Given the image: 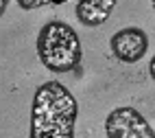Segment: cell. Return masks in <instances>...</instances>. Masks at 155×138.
I'll use <instances>...</instances> for the list:
<instances>
[{
  "mask_svg": "<svg viewBox=\"0 0 155 138\" xmlns=\"http://www.w3.org/2000/svg\"><path fill=\"white\" fill-rule=\"evenodd\" d=\"M79 103L61 81L39 83L28 119V138H74Z\"/></svg>",
  "mask_w": 155,
  "mask_h": 138,
  "instance_id": "cell-1",
  "label": "cell"
},
{
  "mask_svg": "<svg viewBox=\"0 0 155 138\" xmlns=\"http://www.w3.org/2000/svg\"><path fill=\"white\" fill-rule=\"evenodd\" d=\"M35 50L42 66L55 75L77 70L83 59V46H81L79 33L61 20H50L39 29Z\"/></svg>",
  "mask_w": 155,
  "mask_h": 138,
  "instance_id": "cell-2",
  "label": "cell"
},
{
  "mask_svg": "<svg viewBox=\"0 0 155 138\" xmlns=\"http://www.w3.org/2000/svg\"><path fill=\"white\" fill-rule=\"evenodd\" d=\"M105 134L107 138H155L151 123L131 105L114 108L107 114Z\"/></svg>",
  "mask_w": 155,
  "mask_h": 138,
  "instance_id": "cell-3",
  "label": "cell"
},
{
  "mask_svg": "<svg viewBox=\"0 0 155 138\" xmlns=\"http://www.w3.org/2000/svg\"><path fill=\"white\" fill-rule=\"evenodd\" d=\"M111 55L122 64H138L149 50V35L140 26H125L109 37Z\"/></svg>",
  "mask_w": 155,
  "mask_h": 138,
  "instance_id": "cell-4",
  "label": "cell"
},
{
  "mask_svg": "<svg viewBox=\"0 0 155 138\" xmlns=\"http://www.w3.org/2000/svg\"><path fill=\"white\" fill-rule=\"evenodd\" d=\"M118 0H79L77 2V20L87 29L105 24L111 18Z\"/></svg>",
  "mask_w": 155,
  "mask_h": 138,
  "instance_id": "cell-5",
  "label": "cell"
},
{
  "mask_svg": "<svg viewBox=\"0 0 155 138\" xmlns=\"http://www.w3.org/2000/svg\"><path fill=\"white\" fill-rule=\"evenodd\" d=\"M68 0H15V5L22 11H35V9H44V7H55V5H64Z\"/></svg>",
  "mask_w": 155,
  "mask_h": 138,
  "instance_id": "cell-6",
  "label": "cell"
},
{
  "mask_svg": "<svg viewBox=\"0 0 155 138\" xmlns=\"http://www.w3.org/2000/svg\"><path fill=\"white\" fill-rule=\"evenodd\" d=\"M7 7H9V0H0V18L7 13Z\"/></svg>",
  "mask_w": 155,
  "mask_h": 138,
  "instance_id": "cell-7",
  "label": "cell"
},
{
  "mask_svg": "<svg viewBox=\"0 0 155 138\" xmlns=\"http://www.w3.org/2000/svg\"><path fill=\"white\" fill-rule=\"evenodd\" d=\"M149 72H151V79L155 77V57H151V68H149Z\"/></svg>",
  "mask_w": 155,
  "mask_h": 138,
  "instance_id": "cell-8",
  "label": "cell"
},
{
  "mask_svg": "<svg viewBox=\"0 0 155 138\" xmlns=\"http://www.w3.org/2000/svg\"><path fill=\"white\" fill-rule=\"evenodd\" d=\"M151 5H155V0H151Z\"/></svg>",
  "mask_w": 155,
  "mask_h": 138,
  "instance_id": "cell-9",
  "label": "cell"
}]
</instances>
